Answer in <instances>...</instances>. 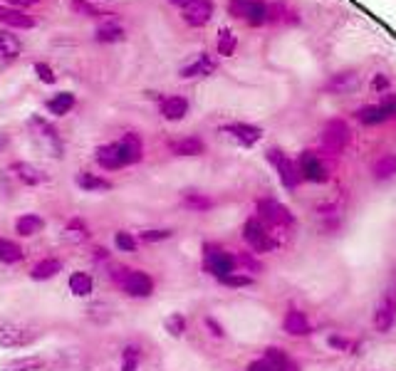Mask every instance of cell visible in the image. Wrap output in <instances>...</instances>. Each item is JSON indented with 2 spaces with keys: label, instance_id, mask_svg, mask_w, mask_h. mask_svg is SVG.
I'll return each instance as SVG.
<instances>
[{
  "label": "cell",
  "instance_id": "cell-28",
  "mask_svg": "<svg viewBox=\"0 0 396 371\" xmlns=\"http://www.w3.org/2000/svg\"><path fill=\"white\" fill-rule=\"evenodd\" d=\"M25 257L23 248L18 245L16 241H8V238H0V262H6V265H16Z\"/></svg>",
  "mask_w": 396,
  "mask_h": 371
},
{
  "label": "cell",
  "instance_id": "cell-13",
  "mask_svg": "<svg viewBox=\"0 0 396 371\" xmlns=\"http://www.w3.org/2000/svg\"><path fill=\"white\" fill-rule=\"evenodd\" d=\"M11 174H16V178L25 186H40L47 181L45 171H40L37 166L27 164V161H16V164L11 166Z\"/></svg>",
  "mask_w": 396,
  "mask_h": 371
},
{
  "label": "cell",
  "instance_id": "cell-16",
  "mask_svg": "<svg viewBox=\"0 0 396 371\" xmlns=\"http://www.w3.org/2000/svg\"><path fill=\"white\" fill-rule=\"evenodd\" d=\"M117 146H119V154H122L124 166H132L142 159L144 149H142V139H139L137 134H124L122 139L117 141Z\"/></svg>",
  "mask_w": 396,
  "mask_h": 371
},
{
  "label": "cell",
  "instance_id": "cell-25",
  "mask_svg": "<svg viewBox=\"0 0 396 371\" xmlns=\"http://www.w3.org/2000/svg\"><path fill=\"white\" fill-rule=\"evenodd\" d=\"M72 107H75V95H72V92H57V95L47 102V111H50L52 116L70 114Z\"/></svg>",
  "mask_w": 396,
  "mask_h": 371
},
{
  "label": "cell",
  "instance_id": "cell-20",
  "mask_svg": "<svg viewBox=\"0 0 396 371\" xmlns=\"http://www.w3.org/2000/svg\"><path fill=\"white\" fill-rule=\"evenodd\" d=\"M359 85V75L357 72H337V75H332V80L327 82V92H332V95H347L349 90H354V87Z\"/></svg>",
  "mask_w": 396,
  "mask_h": 371
},
{
  "label": "cell",
  "instance_id": "cell-14",
  "mask_svg": "<svg viewBox=\"0 0 396 371\" xmlns=\"http://www.w3.org/2000/svg\"><path fill=\"white\" fill-rule=\"evenodd\" d=\"M394 320H396V302L391 297H384L374 312V329L379 334H386L394 327Z\"/></svg>",
  "mask_w": 396,
  "mask_h": 371
},
{
  "label": "cell",
  "instance_id": "cell-35",
  "mask_svg": "<svg viewBox=\"0 0 396 371\" xmlns=\"http://www.w3.org/2000/svg\"><path fill=\"white\" fill-rule=\"evenodd\" d=\"M65 238H70V241H85V238H89L87 223L80 221V218H72V221L67 223V228H65Z\"/></svg>",
  "mask_w": 396,
  "mask_h": 371
},
{
  "label": "cell",
  "instance_id": "cell-44",
  "mask_svg": "<svg viewBox=\"0 0 396 371\" xmlns=\"http://www.w3.org/2000/svg\"><path fill=\"white\" fill-rule=\"evenodd\" d=\"M381 107H384V111L391 116H396V95H384V99H381Z\"/></svg>",
  "mask_w": 396,
  "mask_h": 371
},
{
  "label": "cell",
  "instance_id": "cell-31",
  "mask_svg": "<svg viewBox=\"0 0 396 371\" xmlns=\"http://www.w3.org/2000/svg\"><path fill=\"white\" fill-rule=\"evenodd\" d=\"M97 40L99 42H119L124 40V30L117 25V23H104V25L97 28Z\"/></svg>",
  "mask_w": 396,
  "mask_h": 371
},
{
  "label": "cell",
  "instance_id": "cell-42",
  "mask_svg": "<svg viewBox=\"0 0 396 371\" xmlns=\"http://www.w3.org/2000/svg\"><path fill=\"white\" fill-rule=\"evenodd\" d=\"M35 72H37V77H40L45 85H55V72H52V67L50 65H45V62H37L35 65Z\"/></svg>",
  "mask_w": 396,
  "mask_h": 371
},
{
  "label": "cell",
  "instance_id": "cell-2",
  "mask_svg": "<svg viewBox=\"0 0 396 371\" xmlns=\"http://www.w3.org/2000/svg\"><path fill=\"white\" fill-rule=\"evenodd\" d=\"M258 218L263 221V226L273 233V238L278 236V231L285 233L290 226H292V216H290V211L283 206V203L273 201V198H263V201H258ZM275 241H278V238H275Z\"/></svg>",
  "mask_w": 396,
  "mask_h": 371
},
{
  "label": "cell",
  "instance_id": "cell-37",
  "mask_svg": "<svg viewBox=\"0 0 396 371\" xmlns=\"http://www.w3.org/2000/svg\"><path fill=\"white\" fill-rule=\"evenodd\" d=\"M166 332L171 336H181L183 332H186V317L178 315V312H176V315H171L166 320Z\"/></svg>",
  "mask_w": 396,
  "mask_h": 371
},
{
  "label": "cell",
  "instance_id": "cell-15",
  "mask_svg": "<svg viewBox=\"0 0 396 371\" xmlns=\"http://www.w3.org/2000/svg\"><path fill=\"white\" fill-rule=\"evenodd\" d=\"M216 67H218V62H216L209 52H204V55H198L191 65L183 67L181 77H183V80H191V77H209V75H214V72H216Z\"/></svg>",
  "mask_w": 396,
  "mask_h": 371
},
{
  "label": "cell",
  "instance_id": "cell-3",
  "mask_svg": "<svg viewBox=\"0 0 396 371\" xmlns=\"http://www.w3.org/2000/svg\"><path fill=\"white\" fill-rule=\"evenodd\" d=\"M112 277L122 285V290L129 297H151L154 292V280L144 270H129V267L122 270V267H117Z\"/></svg>",
  "mask_w": 396,
  "mask_h": 371
},
{
  "label": "cell",
  "instance_id": "cell-33",
  "mask_svg": "<svg viewBox=\"0 0 396 371\" xmlns=\"http://www.w3.org/2000/svg\"><path fill=\"white\" fill-rule=\"evenodd\" d=\"M139 361H142V351H139V346H134V344L124 346V351H122V371H137Z\"/></svg>",
  "mask_w": 396,
  "mask_h": 371
},
{
  "label": "cell",
  "instance_id": "cell-4",
  "mask_svg": "<svg viewBox=\"0 0 396 371\" xmlns=\"http://www.w3.org/2000/svg\"><path fill=\"white\" fill-rule=\"evenodd\" d=\"M228 13L238 20H245L250 28L268 23V6L263 0H228Z\"/></svg>",
  "mask_w": 396,
  "mask_h": 371
},
{
  "label": "cell",
  "instance_id": "cell-22",
  "mask_svg": "<svg viewBox=\"0 0 396 371\" xmlns=\"http://www.w3.org/2000/svg\"><path fill=\"white\" fill-rule=\"evenodd\" d=\"M285 332L292 336H305L310 334V322H307V317L302 315L300 310H290L287 315H285V322H283Z\"/></svg>",
  "mask_w": 396,
  "mask_h": 371
},
{
  "label": "cell",
  "instance_id": "cell-6",
  "mask_svg": "<svg viewBox=\"0 0 396 371\" xmlns=\"http://www.w3.org/2000/svg\"><path fill=\"white\" fill-rule=\"evenodd\" d=\"M206 270L211 272V275H216L221 280V277L230 275V272H235V265H238V260H235L230 253L221 250V248L216 245H206Z\"/></svg>",
  "mask_w": 396,
  "mask_h": 371
},
{
  "label": "cell",
  "instance_id": "cell-19",
  "mask_svg": "<svg viewBox=\"0 0 396 371\" xmlns=\"http://www.w3.org/2000/svg\"><path fill=\"white\" fill-rule=\"evenodd\" d=\"M75 181L82 191H87V193L109 191V188H112V181L102 178V176H97V174H89V171H80V174L75 176Z\"/></svg>",
  "mask_w": 396,
  "mask_h": 371
},
{
  "label": "cell",
  "instance_id": "cell-1",
  "mask_svg": "<svg viewBox=\"0 0 396 371\" xmlns=\"http://www.w3.org/2000/svg\"><path fill=\"white\" fill-rule=\"evenodd\" d=\"M40 332L16 320H0V346L3 349H25L35 344Z\"/></svg>",
  "mask_w": 396,
  "mask_h": 371
},
{
  "label": "cell",
  "instance_id": "cell-27",
  "mask_svg": "<svg viewBox=\"0 0 396 371\" xmlns=\"http://www.w3.org/2000/svg\"><path fill=\"white\" fill-rule=\"evenodd\" d=\"M20 50L23 45L16 35H11L8 30H0V60H16Z\"/></svg>",
  "mask_w": 396,
  "mask_h": 371
},
{
  "label": "cell",
  "instance_id": "cell-26",
  "mask_svg": "<svg viewBox=\"0 0 396 371\" xmlns=\"http://www.w3.org/2000/svg\"><path fill=\"white\" fill-rule=\"evenodd\" d=\"M171 151L176 156H201L206 151V144L198 136H188V139H181V141H173L171 144Z\"/></svg>",
  "mask_w": 396,
  "mask_h": 371
},
{
  "label": "cell",
  "instance_id": "cell-38",
  "mask_svg": "<svg viewBox=\"0 0 396 371\" xmlns=\"http://www.w3.org/2000/svg\"><path fill=\"white\" fill-rule=\"evenodd\" d=\"M114 243H117V248H119V250H124V253H134V250H137V238H134L132 233L119 231L117 236H114Z\"/></svg>",
  "mask_w": 396,
  "mask_h": 371
},
{
  "label": "cell",
  "instance_id": "cell-18",
  "mask_svg": "<svg viewBox=\"0 0 396 371\" xmlns=\"http://www.w3.org/2000/svg\"><path fill=\"white\" fill-rule=\"evenodd\" d=\"M97 164L102 166V169H107V171H114V169H122L124 166V161H122V154H119V146H117V141L114 144H107V146H99L97 149Z\"/></svg>",
  "mask_w": 396,
  "mask_h": 371
},
{
  "label": "cell",
  "instance_id": "cell-10",
  "mask_svg": "<svg viewBox=\"0 0 396 371\" xmlns=\"http://www.w3.org/2000/svg\"><path fill=\"white\" fill-rule=\"evenodd\" d=\"M297 171H300V176L305 181H315V183H322V181L330 178L325 164L320 161V156L312 154V151H302L300 161H297Z\"/></svg>",
  "mask_w": 396,
  "mask_h": 371
},
{
  "label": "cell",
  "instance_id": "cell-43",
  "mask_svg": "<svg viewBox=\"0 0 396 371\" xmlns=\"http://www.w3.org/2000/svg\"><path fill=\"white\" fill-rule=\"evenodd\" d=\"M248 371H278V366H275L273 361H268V359H258V361H253V364L248 366Z\"/></svg>",
  "mask_w": 396,
  "mask_h": 371
},
{
  "label": "cell",
  "instance_id": "cell-49",
  "mask_svg": "<svg viewBox=\"0 0 396 371\" xmlns=\"http://www.w3.org/2000/svg\"><path fill=\"white\" fill-rule=\"evenodd\" d=\"M6 3H11V6H16V8H27V6L40 3V0H6Z\"/></svg>",
  "mask_w": 396,
  "mask_h": 371
},
{
  "label": "cell",
  "instance_id": "cell-29",
  "mask_svg": "<svg viewBox=\"0 0 396 371\" xmlns=\"http://www.w3.org/2000/svg\"><path fill=\"white\" fill-rule=\"evenodd\" d=\"M357 119H359L361 124L374 126V124H381V121L389 119V114H386L381 104H369V107H361V109L357 111Z\"/></svg>",
  "mask_w": 396,
  "mask_h": 371
},
{
  "label": "cell",
  "instance_id": "cell-51",
  "mask_svg": "<svg viewBox=\"0 0 396 371\" xmlns=\"http://www.w3.org/2000/svg\"><path fill=\"white\" fill-rule=\"evenodd\" d=\"M168 3H173V6H178V8H186L191 0H168Z\"/></svg>",
  "mask_w": 396,
  "mask_h": 371
},
{
  "label": "cell",
  "instance_id": "cell-24",
  "mask_svg": "<svg viewBox=\"0 0 396 371\" xmlns=\"http://www.w3.org/2000/svg\"><path fill=\"white\" fill-rule=\"evenodd\" d=\"M70 290L75 297H89L92 292H94V280H92L89 272L77 270L70 275Z\"/></svg>",
  "mask_w": 396,
  "mask_h": 371
},
{
  "label": "cell",
  "instance_id": "cell-17",
  "mask_svg": "<svg viewBox=\"0 0 396 371\" xmlns=\"http://www.w3.org/2000/svg\"><path fill=\"white\" fill-rule=\"evenodd\" d=\"M188 114V99L186 97H163L161 99V116L168 121H181Z\"/></svg>",
  "mask_w": 396,
  "mask_h": 371
},
{
  "label": "cell",
  "instance_id": "cell-47",
  "mask_svg": "<svg viewBox=\"0 0 396 371\" xmlns=\"http://www.w3.org/2000/svg\"><path fill=\"white\" fill-rule=\"evenodd\" d=\"M374 87H376V90H379V92H389V80H386V77L384 75H376L374 77Z\"/></svg>",
  "mask_w": 396,
  "mask_h": 371
},
{
  "label": "cell",
  "instance_id": "cell-23",
  "mask_svg": "<svg viewBox=\"0 0 396 371\" xmlns=\"http://www.w3.org/2000/svg\"><path fill=\"white\" fill-rule=\"evenodd\" d=\"M60 272H62V260H57V257H45V260H40L32 267L30 277L35 282H42V280H52V277L60 275Z\"/></svg>",
  "mask_w": 396,
  "mask_h": 371
},
{
  "label": "cell",
  "instance_id": "cell-48",
  "mask_svg": "<svg viewBox=\"0 0 396 371\" xmlns=\"http://www.w3.org/2000/svg\"><path fill=\"white\" fill-rule=\"evenodd\" d=\"M278 371H300V366L295 364V361H292V359H285V361H283V364H280V366H278Z\"/></svg>",
  "mask_w": 396,
  "mask_h": 371
},
{
  "label": "cell",
  "instance_id": "cell-46",
  "mask_svg": "<svg viewBox=\"0 0 396 371\" xmlns=\"http://www.w3.org/2000/svg\"><path fill=\"white\" fill-rule=\"evenodd\" d=\"M206 327H209V329L214 332L216 336H223V334H225V332H223V327H221L216 320H211V317H209V320H206Z\"/></svg>",
  "mask_w": 396,
  "mask_h": 371
},
{
  "label": "cell",
  "instance_id": "cell-11",
  "mask_svg": "<svg viewBox=\"0 0 396 371\" xmlns=\"http://www.w3.org/2000/svg\"><path fill=\"white\" fill-rule=\"evenodd\" d=\"M223 131L228 136H233L235 141H240L243 146H253L263 139V129L253 124H243V121H233V124H225Z\"/></svg>",
  "mask_w": 396,
  "mask_h": 371
},
{
  "label": "cell",
  "instance_id": "cell-5",
  "mask_svg": "<svg viewBox=\"0 0 396 371\" xmlns=\"http://www.w3.org/2000/svg\"><path fill=\"white\" fill-rule=\"evenodd\" d=\"M243 238L255 253H270L273 248H278V241L273 238V233L263 226L260 218H250L243 226Z\"/></svg>",
  "mask_w": 396,
  "mask_h": 371
},
{
  "label": "cell",
  "instance_id": "cell-8",
  "mask_svg": "<svg viewBox=\"0 0 396 371\" xmlns=\"http://www.w3.org/2000/svg\"><path fill=\"white\" fill-rule=\"evenodd\" d=\"M349 144V129L342 119H332L325 126V134H322V146H325L330 154H340L345 151V146Z\"/></svg>",
  "mask_w": 396,
  "mask_h": 371
},
{
  "label": "cell",
  "instance_id": "cell-12",
  "mask_svg": "<svg viewBox=\"0 0 396 371\" xmlns=\"http://www.w3.org/2000/svg\"><path fill=\"white\" fill-rule=\"evenodd\" d=\"M0 23L8 28H20V30H30L35 28V18L27 16L25 11L13 6H0Z\"/></svg>",
  "mask_w": 396,
  "mask_h": 371
},
{
  "label": "cell",
  "instance_id": "cell-40",
  "mask_svg": "<svg viewBox=\"0 0 396 371\" xmlns=\"http://www.w3.org/2000/svg\"><path fill=\"white\" fill-rule=\"evenodd\" d=\"M72 11L80 13V16H89V18H99V16H102V13H99L94 6H92L89 0H75V3H72Z\"/></svg>",
  "mask_w": 396,
  "mask_h": 371
},
{
  "label": "cell",
  "instance_id": "cell-30",
  "mask_svg": "<svg viewBox=\"0 0 396 371\" xmlns=\"http://www.w3.org/2000/svg\"><path fill=\"white\" fill-rule=\"evenodd\" d=\"M45 366V359H40V356H20V359L8 361L6 371H42Z\"/></svg>",
  "mask_w": 396,
  "mask_h": 371
},
{
  "label": "cell",
  "instance_id": "cell-7",
  "mask_svg": "<svg viewBox=\"0 0 396 371\" xmlns=\"http://www.w3.org/2000/svg\"><path fill=\"white\" fill-rule=\"evenodd\" d=\"M268 161L278 169L280 174V181H283L285 188H297V183L302 181L300 171H297V166L292 164V161L287 159V156L283 154L280 149H270L268 151Z\"/></svg>",
  "mask_w": 396,
  "mask_h": 371
},
{
  "label": "cell",
  "instance_id": "cell-9",
  "mask_svg": "<svg viewBox=\"0 0 396 371\" xmlns=\"http://www.w3.org/2000/svg\"><path fill=\"white\" fill-rule=\"evenodd\" d=\"M183 23L191 28H204L214 18V3L211 0H191L186 8H181Z\"/></svg>",
  "mask_w": 396,
  "mask_h": 371
},
{
  "label": "cell",
  "instance_id": "cell-50",
  "mask_svg": "<svg viewBox=\"0 0 396 371\" xmlns=\"http://www.w3.org/2000/svg\"><path fill=\"white\" fill-rule=\"evenodd\" d=\"M94 257H97V260H102V257L107 260V257H109L107 248H94Z\"/></svg>",
  "mask_w": 396,
  "mask_h": 371
},
{
  "label": "cell",
  "instance_id": "cell-41",
  "mask_svg": "<svg viewBox=\"0 0 396 371\" xmlns=\"http://www.w3.org/2000/svg\"><path fill=\"white\" fill-rule=\"evenodd\" d=\"M221 282H223V285H228V287H248V285H253V277L235 275V272H230V275L221 277Z\"/></svg>",
  "mask_w": 396,
  "mask_h": 371
},
{
  "label": "cell",
  "instance_id": "cell-45",
  "mask_svg": "<svg viewBox=\"0 0 396 371\" xmlns=\"http://www.w3.org/2000/svg\"><path fill=\"white\" fill-rule=\"evenodd\" d=\"M238 262L243 267H248V270H260V265H258V260L255 257H250V255H240L238 257Z\"/></svg>",
  "mask_w": 396,
  "mask_h": 371
},
{
  "label": "cell",
  "instance_id": "cell-34",
  "mask_svg": "<svg viewBox=\"0 0 396 371\" xmlns=\"http://www.w3.org/2000/svg\"><path fill=\"white\" fill-rule=\"evenodd\" d=\"M374 176L379 181L396 176V156H384V159L376 161V164H374Z\"/></svg>",
  "mask_w": 396,
  "mask_h": 371
},
{
  "label": "cell",
  "instance_id": "cell-52",
  "mask_svg": "<svg viewBox=\"0 0 396 371\" xmlns=\"http://www.w3.org/2000/svg\"><path fill=\"white\" fill-rule=\"evenodd\" d=\"M6 146H8V136H6V134H0V151L6 149Z\"/></svg>",
  "mask_w": 396,
  "mask_h": 371
},
{
  "label": "cell",
  "instance_id": "cell-36",
  "mask_svg": "<svg viewBox=\"0 0 396 371\" xmlns=\"http://www.w3.org/2000/svg\"><path fill=\"white\" fill-rule=\"evenodd\" d=\"M183 203H186L191 211H209L211 206H214V201H211L209 196H204V193H186L183 196Z\"/></svg>",
  "mask_w": 396,
  "mask_h": 371
},
{
  "label": "cell",
  "instance_id": "cell-32",
  "mask_svg": "<svg viewBox=\"0 0 396 371\" xmlns=\"http://www.w3.org/2000/svg\"><path fill=\"white\" fill-rule=\"evenodd\" d=\"M235 45H238V40H235V35L228 30V28H223V30L218 32V55L221 57H230L235 52Z\"/></svg>",
  "mask_w": 396,
  "mask_h": 371
},
{
  "label": "cell",
  "instance_id": "cell-39",
  "mask_svg": "<svg viewBox=\"0 0 396 371\" xmlns=\"http://www.w3.org/2000/svg\"><path fill=\"white\" fill-rule=\"evenodd\" d=\"M173 233L171 231H142L139 233V241L142 243H161V241H168Z\"/></svg>",
  "mask_w": 396,
  "mask_h": 371
},
{
  "label": "cell",
  "instance_id": "cell-21",
  "mask_svg": "<svg viewBox=\"0 0 396 371\" xmlns=\"http://www.w3.org/2000/svg\"><path fill=\"white\" fill-rule=\"evenodd\" d=\"M42 228H45V218L35 216V213H25V216H20L16 221V233L20 238L37 236V233H42Z\"/></svg>",
  "mask_w": 396,
  "mask_h": 371
}]
</instances>
